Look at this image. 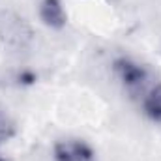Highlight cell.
<instances>
[{"instance_id":"obj_1","label":"cell","mask_w":161,"mask_h":161,"mask_svg":"<svg viewBox=\"0 0 161 161\" xmlns=\"http://www.w3.org/2000/svg\"><path fill=\"white\" fill-rule=\"evenodd\" d=\"M113 71L124 92L139 107L148 120L161 124V77L146 64L131 58L118 56L113 62Z\"/></svg>"},{"instance_id":"obj_2","label":"cell","mask_w":161,"mask_h":161,"mask_svg":"<svg viewBox=\"0 0 161 161\" xmlns=\"http://www.w3.org/2000/svg\"><path fill=\"white\" fill-rule=\"evenodd\" d=\"M54 161H97L92 146L82 139H60L53 146Z\"/></svg>"},{"instance_id":"obj_3","label":"cell","mask_w":161,"mask_h":161,"mask_svg":"<svg viewBox=\"0 0 161 161\" xmlns=\"http://www.w3.org/2000/svg\"><path fill=\"white\" fill-rule=\"evenodd\" d=\"M40 19L45 26L53 30H62L68 23V13L64 9L62 0H41Z\"/></svg>"},{"instance_id":"obj_4","label":"cell","mask_w":161,"mask_h":161,"mask_svg":"<svg viewBox=\"0 0 161 161\" xmlns=\"http://www.w3.org/2000/svg\"><path fill=\"white\" fill-rule=\"evenodd\" d=\"M13 133H15L13 124L8 120V116L0 111V142H4V141L11 139V137H13Z\"/></svg>"},{"instance_id":"obj_5","label":"cell","mask_w":161,"mask_h":161,"mask_svg":"<svg viewBox=\"0 0 161 161\" xmlns=\"http://www.w3.org/2000/svg\"><path fill=\"white\" fill-rule=\"evenodd\" d=\"M0 161H4V159H2V158H0Z\"/></svg>"}]
</instances>
